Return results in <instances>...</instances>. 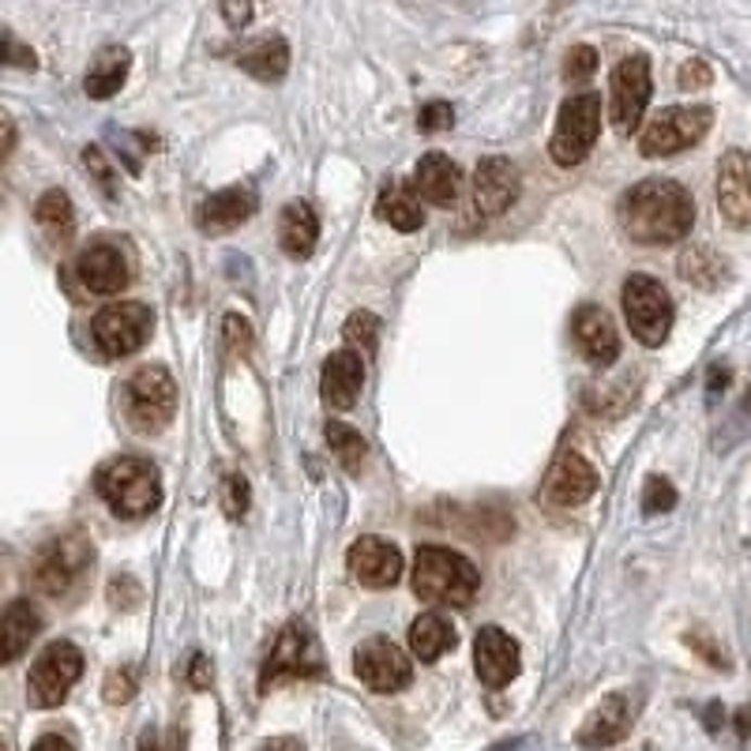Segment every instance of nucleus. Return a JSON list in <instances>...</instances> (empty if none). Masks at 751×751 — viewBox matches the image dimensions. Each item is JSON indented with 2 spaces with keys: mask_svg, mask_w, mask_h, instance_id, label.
<instances>
[{
  "mask_svg": "<svg viewBox=\"0 0 751 751\" xmlns=\"http://www.w3.org/2000/svg\"><path fill=\"white\" fill-rule=\"evenodd\" d=\"M717 211L729 226L751 230V154L740 147L717 162Z\"/></svg>",
  "mask_w": 751,
  "mask_h": 751,
  "instance_id": "nucleus-16",
  "label": "nucleus"
},
{
  "mask_svg": "<svg viewBox=\"0 0 751 751\" xmlns=\"http://www.w3.org/2000/svg\"><path fill=\"white\" fill-rule=\"evenodd\" d=\"M376 215H380L391 230H403V233L421 230L424 211H421V195H418V188H413V181L406 184V181H398V177H391V181L380 188Z\"/></svg>",
  "mask_w": 751,
  "mask_h": 751,
  "instance_id": "nucleus-26",
  "label": "nucleus"
},
{
  "mask_svg": "<svg viewBox=\"0 0 751 751\" xmlns=\"http://www.w3.org/2000/svg\"><path fill=\"white\" fill-rule=\"evenodd\" d=\"M222 342H226V354H233V357H244L252 349V328H249V320L244 316H237L230 313L222 320Z\"/></svg>",
  "mask_w": 751,
  "mask_h": 751,
  "instance_id": "nucleus-39",
  "label": "nucleus"
},
{
  "mask_svg": "<svg viewBox=\"0 0 751 751\" xmlns=\"http://www.w3.org/2000/svg\"><path fill=\"white\" fill-rule=\"evenodd\" d=\"M639 707H642V699L632 696V691H616V696H609L606 703L583 722V729H578V744L590 748V751L612 748L616 740H624L627 733H632L635 717H639Z\"/></svg>",
  "mask_w": 751,
  "mask_h": 751,
  "instance_id": "nucleus-18",
  "label": "nucleus"
},
{
  "mask_svg": "<svg viewBox=\"0 0 751 751\" xmlns=\"http://www.w3.org/2000/svg\"><path fill=\"white\" fill-rule=\"evenodd\" d=\"M410 583L421 601L467 609L470 601L478 598L481 575L462 552L440 549V545H424V549H418V557H413Z\"/></svg>",
  "mask_w": 751,
  "mask_h": 751,
  "instance_id": "nucleus-2",
  "label": "nucleus"
},
{
  "mask_svg": "<svg viewBox=\"0 0 751 751\" xmlns=\"http://www.w3.org/2000/svg\"><path fill=\"white\" fill-rule=\"evenodd\" d=\"M237 64H241L244 72H252L256 79H264V84H275V79H282L285 68H290V46H285L282 38H259V42L244 46L241 53H237Z\"/></svg>",
  "mask_w": 751,
  "mask_h": 751,
  "instance_id": "nucleus-30",
  "label": "nucleus"
},
{
  "mask_svg": "<svg viewBox=\"0 0 751 751\" xmlns=\"http://www.w3.org/2000/svg\"><path fill=\"white\" fill-rule=\"evenodd\" d=\"M98 496L113 508V515L120 519H143L151 515L162 504V481L158 470L147 459L125 455V459H113L98 470Z\"/></svg>",
  "mask_w": 751,
  "mask_h": 751,
  "instance_id": "nucleus-4",
  "label": "nucleus"
},
{
  "mask_svg": "<svg viewBox=\"0 0 751 751\" xmlns=\"http://www.w3.org/2000/svg\"><path fill=\"white\" fill-rule=\"evenodd\" d=\"M722 722H725V710L714 703V707L707 710V729H710V733H717V729H722Z\"/></svg>",
  "mask_w": 751,
  "mask_h": 751,
  "instance_id": "nucleus-50",
  "label": "nucleus"
},
{
  "mask_svg": "<svg viewBox=\"0 0 751 751\" xmlns=\"http://www.w3.org/2000/svg\"><path fill=\"white\" fill-rule=\"evenodd\" d=\"M136 669H110V676H105V703H113V707H120V703H132L136 699Z\"/></svg>",
  "mask_w": 751,
  "mask_h": 751,
  "instance_id": "nucleus-38",
  "label": "nucleus"
},
{
  "mask_svg": "<svg viewBox=\"0 0 751 751\" xmlns=\"http://www.w3.org/2000/svg\"><path fill=\"white\" fill-rule=\"evenodd\" d=\"M688 647H696L699 654H703V658H707V661H710V665H714V669H729V661H725V654H722V650L714 647V642L707 639L703 632H691V635H688Z\"/></svg>",
  "mask_w": 751,
  "mask_h": 751,
  "instance_id": "nucleus-44",
  "label": "nucleus"
},
{
  "mask_svg": "<svg viewBox=\"0 0 751 751\" xmlns=\"http://www.w3.org/2000/svg\"><path fill=\"white\" fill-rule=\"evenodd\" d=\"M38 632H42V612L30 606L27 598H15L4 609V620H0V661L15 665L23 658V650H30Z\"/></svg>",
  "mask_w": 751,
  "mask_h": 751,
  "instance_id": "nucleus-25",
  "label": "nucleus"
},
{
  "mask_svg": "<svg viewBox=\"0 0 751 751\" xmlns=\"http://www.w3.org/2000/svg\"><path fill=\"white\" fill-rule=\"evenodd\" d=\"M413 188H418L421 200L436 203V207H451L462 192V169L447 154L429 151L413 169Z\"/></svg>",
  "mask_w": 751,
  "mask_h": 751,
  "instance_id": "nucleus-24",
  "label": "nucleus"
},
{
  "mask_svg": "<svg viewBox=\"0 0 751 751\" xmlns=\"http://www.w3.org/2000/svg\"><path fill=\"white\" fill-rule=\"evenodd\" d=\"M84 162H87V169H94V174H98V184H102V192H113V174H110V166H105L102 151H98V147H87Z\"/></svg>",
  "mask_w": 751,
  "mask_h": 751,
  "instance_id": "nucleus-45",
  "label": "nucleus"
},
{
  "mask_svg": "<svg viewBox=\"0 0 751 751\" xmlns=\"http://www.w3.org/2000/svg\"><path fill=\"white\" fill-rule=\"evenodd\" d=\"M473 665L485 688H508L519 676V642L504 627H481L473 639Z\"/></svg>",
  "mask_w": 751,
  "mask_h": 751,
  "instance_id": "nucleus-20",
  "label": "nucleus"
},
{
  "mask_svg": "<svg viewBox=\"0 0 751 751\" xmlns=\"http://www.w3.org/2000/svg\"><path fill=\"white\" fill-rule=\"evenodd\" d=\"M211 680H215V673H211V661L203 654H192V661H188V688L192 691H207Z\"/></svg>",
  "mask_w": 751,
  "mask_h": 751,
  "instance_id": "nucleus-42",
  "label": "nucleus"
},
{
  "mask_svg": "<svg viewBox=\"0 0 751 751\" xmlns=\"http://www.w3.org/2000/svg\"><path fill=\"white\" fill-rule=\"evenodd\" d=\"M342 339H346V349L361 357L376 354V342H380V320L372 313H354L346 323H342Z\"/></svg>",
  "mask_w": 751,
  "mask_h": 751,
  "instance_id": "nucleus-34",
  "label": "nucleus"
},
{
  "mask_svg": "<svg viewBox=\"0 0 751 751\" xmlns=\"http://www.w3.org/2000/svg\"><path fill=\"white\" fill-rule=\"evenodd\" d=\"M455 125V110L447 102H429L418 113V128L421 132H447Z\"/></svg>",
  "mask_w": 751,
  "mask_h": 751,
  "instance_id": "nucleus-40",
  "label": "nucleus"
},
{
  "mask_svg": "<svg viewBox=\"0 0 751 751\" xmlns=\"http://www.w3.org/2000/svg\"><path fill=\"white\" fill-rule=\"evenodd\" d=\"M725 383H729V369H722V365H714V369H710V398L722 395Z\"/></svg>",
  "mask_w": 751,
  "mask_h": 751,
  "instance_id": "nucleus-48",
  "label": "nucleus"
},
{
  "mask_svg": "<svg viewBox=\"0 0 751 751\" xmlns=\"http://www.w3.org/2000/svg\"><path fill=\"white\" fill-rule=\"evenodd\" d=\"M737 733H740V740L751 737V707H740L737 710Z\"/></svg>",
  "mask_w": 751,
  "mask_h": 751,
  "instance_id": "nucleus-49",
  "label": "nucleus"
},
{
  "mask_svg": "<svg viewBox=\"0 0 751 751\" xmlns=\"http://www.w3.org/2000/svg\"><path fill=\"white\" fill-rule=\"evenodd\" d=\"M256 207H259L256 192H252L249 184H233V188H222V192L207 195V200L200 203L195 222H200L203 233H226V230H237L241 222H249V218L256 215Z\"/></svg>",
  "mask_w": 751,
  "mask_h": 751,
  "instance_id": "nucleus-22",
  "label": "nucleus"
},
{
  "mask_svg": "<svg viewBox=\"0 0 751 751\" xmlns=\"http://www.w3.org/2000/svg\"><path fill=\"white\" fill-rule=\"evenodd\" d=\"M598 136H601V94H594V91L571 94L568 102L560 105L557 128H552V140H549L552 162L563 169L578 166V162H586V154L594 151Z\"/></svg>",
  "mask_w": 751,
  "mask_h": 751,
  "instance_id": "nucleus-6",
  "label": "nucleus"
},
{
  "mask_svg": "<svg viewBox=\"0 0 751 751\" xmlns=\"http://www.w3.org/2000/svg\"><path fill=\"white\" fill-rule=\"evenodd\" d=\"M128 68H132V53H128L125 46H102L94 53L91 68H87V79H84L87 98H98V102L113 98L125 87Z\"/></svg>",
  "mask_w": 751,
  "mask_h": 751,
  "instance_id": "nucleus-28",
  "label": "nucleus"
},
{
  "mask_svg": "<svg viewBox=\"0 0 751 751\" xmlns=\"http://www.w3.org/2000/svg\"><path fill=\"white\" fill-rule=\"evenodd\" d=\"M323 436H328V447L334 451V459L342 462V470L357 473L365 462V455H369V444L361 440V432L349 429L346 421H328V429H323Z\"/></svg>",
  "mask_w": 751,
  "mask_h": 751,
  "instance_id": "nucleus-33",
  "label": "nucleus"
},
{
  "mask_svg": "<svg viewBox=\"0 0 751 751\" xmlns=\"http://www.w3.org/2000/svg\"><path fill=\"white\" fill-rule=\"evenodd\" d=\"M346 563H349V575L361 586H369V590H387V586H395L403 578V552L391 542H383V537H361V542H354L346 552Z\"/></svg>",
  "mask_w": 751,
  "mask_h": 751,
  "instance_id": "nucleus-19",
  "label": "nucleus"
},
{
  "mask_svg": "<svg viewBox=\"0 0 751 751\" xmlns=\"http://www.w3.org/2000/svg\"><path fill=\"white\" fill-rule=\"evenodd\" d=\"M320 673H323L320 642H316V635L301 620H290L279 632V639H275L264 669H259V691H271V684L279 680H313Z\"/></svg>",
  "mask_w": 751,
  "mask_h": 751,
  "instance_id": "nucleus-11",
  "label": "nucleus"
},
{
  "mask_svg": "<svg viewBox=\"0 0 751 751\" xmlns=\"http://www.w3.org/2000/svg\"><path fill=\"white\" fill-rule=\"evenodd\" d=\"M522 192V174L511 158H485L473 169V188H470V207L478 218H496L519 200Z\"/></svg>",
  "mask_w": 751,
  "mask_h": 751,
  "instance_id": "nucleus-15",
  "label": "nucleus"
},
{
  "mask_svg": "<svg viewBox=\"0 0 751 751\" xmlns=\"http://www.w3.org/2000/svg\"><path fill=\"white\" fill-rule=\"evenodd\" d=\"M710 79H714L710 64L699 61V56H691V61L680 68V76H676V84H680V91H703V87H710Z\"/></svg>",
  "mask_w": 751,
  "mask_h": 751,
  "instance_id": "nucleus-41",
  "label": "nucleus"
},
{
  "mask_svg": "<svg viewBox=\"0 0 751 751\" xmlns=\"http://www.w3.org/2000/svg\"><path fill=\"white\" fill-rule=\"evenodd\" d=\"M455 642H459V635H455V627L447 624L440 612H424V616H418L410 624V650L418 661H436L440 654H447Z\"/></svg>",
  "mask_w": 751,
  "mask_h": 751,
  "instance_id": "nucleus-31",
  "label": "nucleus"
},
{
  "mask_svg": "<svg viewBox=\"0 0 751 751\" xmlns=\"http://www.w3.org/2000/svg\"><path fill=\"white\" fill-rule=\"evenodd\" d=\"M154 331V313L143 301H113L91 320V339L98 354L120 361V357L136 354Z\"/></svg>",
  "mask_w": 751,
  "mask_h": 751,
  "instance_id": "nucleus-9",
  "label": "nucleus"
},
{
  "mask_svg": "<svg viewBox=\"0 0 751 751\" xmlns=\"http://www.w3.org/2000/svg\"><path fill=\"white\" fill-rule=\"evenodd\" d=\"M571 331H575V342L583 349V357L598 369H609L620 354V334L612 316L601 305H583L571 320Z\"/></svg>",
  "mask_w": 751,
  "mask_h": 751,
  "instance_id": "nucleus-21",
  "label": "nucleus"
},
{
  "mask_svg": "<svg viewBox=\"0 0 751 751\" xmlns=\"http://www.w3.org/2000/svg\"><path fill=\"white\" fill-rule=\"evenodd\" d=\"M680 279L688 285H699V290H717V285L729 282V259L717 256L707 244H691V249L680 252Z\"/></svg>",
  "mask_w": 751,
  "mask_h": 751,
  "instance_id": "nucleus-29",
  "label": "nucleus"
},
{
  "mask_svg": "<svg viewBox=\"0 0 751 751\" xmlns=\"http://www.w3.org/2000/svg\"><path fill=\"white\" fill-rule=\"evenodd\" d=\"M35 222L42 226L49 241H68L72 226H76V207H72L68 192H61V188H49L46 195H38Z\"/></svg>",
  "mask_w": 751,
  "mask_h": 751,
  "instance_id": "nucleus-32",
  "label": "nucleus"
},
{
  "mask_svg": "<svg viewBox=\"0 0 751 751\" xmlns=\"http://www.w3.org/2000/svg\"><path fill=\"white\" fill-rule=\"evenodd\" d=\"M710 125H714L710 105H669L639 132L642 158H669V154L688 151L710 132Z\"/></svg>",
  "mask_w": 751,
  "mask_h": 751,
  "instance_id": "nucleus-8",
  "label": "nucleus"
},
{
  "mask_svg": "<svg viewBox=\"0 0 751 751\" xmlns=\"http://www.w3.org/2000/svg\"><path fill=\"white\" fill-rule=\"evenodd\" d=\"M140 751H162V744H158V733H154V729H143V737H140Z\"/></svg>",
  "mask_w": 751,
  "mask_h": 751,
  "instance_id": "nucleus-51",
  "label": "nucleus"
},
{
  "mask_svg": "<svg viewBox=\"0 0 751 751\" xmlns=\"http://www.w3.org/2000/svg\"><path fill=\"white\" fill-rule=\"evenodd\" d=\"M620 301H624L627 328H632V334L642 346L654 349L669 339L676 308H673L669 290L658 279H650V275H632V279L624 282V290H620Z\"/></svg>",
  "mask_w": 751,
  "mask_h": 751,
  "instance_id": "nucleus-7",
  "label": "nucleus"
},
{
  "mask_svg": "<svg viewBox=\"0 0 751 751\" xmlns=\"http://www.w3.org/2000/svg\"><path fill=\"white\" fill-rule=\"evenodd\" d=\"M91 563H94V545L87 542L84 534L53 537V542L35 557L30 583H35V590L46 594V598L64 601V598H72V594H79Z\"/></svg>",
  "mask_w": 751,
  "mask_h": 751,
  "instance_id": "nucleus-5",
  "label": "nucleus"
},
{
  "mask_svg": "<svg viewBox=\"0 0 751 751\" xmlns=\"http://www.w3.org/2000/svg\"><path fill=\"white\" fill-rule=\"evenodd\" d=\"M620 226L635 244H676L696 226V200L673 177H647L620 200Z\"/></svg>",
  "mask_w": 751,
  "mask_h": 751,
  "instance_id": "nucleus-1",
  "label": "nucleus"
},
{
  "mask_svg": "<svg viewBox=\"0 0 751 751\" xmlns=\"http://www.w3.org/2000/svg\"><path fill=\"white\" fill-rule=\"evenodd\" d=\"M361 387H365L361 354H354V349H339V354H331L328 361H323L320 395L328 406H334V410H349V406L361 398Z\"/></svg>",
  "mask_w": 751,
  "mask_h": 751,
  "instance_id": "nucleus-23",
  "label": "nucleus"
},
{
  "mask_svg": "<svg viewBox=\"0 0 751 751\" xmlns=\"http://www.w3.org/2000/svg\"><path fill=\"white\" fill-rule=\"evenodd\" d=\"M673 508H676V488L669 485L665 478H650L647 488H642V511L654 519V515H665V511H673Z\"/></svg>",
  "mask_w": 751,
  "mask_h": 751,
  "instance_id": "nucleus-37",
  "label": "nucleus"
},
{
  "mask_svg": "<svg viewBox=\"0 0 751 751\" xmlns=\"http://www.w3.org/2000/svg\"><path fill=\"white\" fill-rule=\"evenodd\" d=\"M218 500H222V511L226 519H244V511H249L252 504V493H249V478L244 473H226L222 478V493H218Z\"/></svg>",
  "mask_w": 751,
  "mask_h": 751,
  "instance_id": "nucleus-35",
  "label": "nucleus"
},
{
  "mask_svg": "<svg viewBox=\"0 0 751 751\" xmlns=\"http://www.w3.org/2000/svg\"><path fill=\"white\" fill-rule=\"evenodd\" d=\"M267 751H301L297 740H275V744H267Z\"/></svg>",
  "mask_w": 751,
  "mask_h": 751,
  "instance_id": "nucleus-52",
  "label": "nucleus"
},
{
  "mask_svg": "<svg viewBox=\"0 0 751 751\" xmlns=\"http://www.w3.org/2000/svg\"><path fill=\"white\" fill-rule=\"evenodd\" d=\"M120 413L140 436L162 432L177 413V383L162 365H143L120 383Z\"/></svg>",
  "mask_w": 751,
  "mask_h": 751,
  "instance_id": "nucleus-3",
  "label": "nucleus"
},
{
  "mask_svg": "<svg viewBox=\"0 0 751 751\" xmlns=\"http://www.w3.org/2000/svg\"><path fill=\"white\" fill-rule=\"evenodd\" d=\"M354 673L376 696H395V691L410 688L413 680V661L403 654L391 639H369L357 647Z\"/></svg>",
  "mask_w": 751,
  "mask_h": 751,
  "instance_id": "nucleus-14",
  "label": "nucleus"
},
{
  "mask_svg": "<svg viewBox=\"0 0 751 751\" xmlns=\"http://www.w3.org/2000/svg\"><path fill=\"white\" fill-rule=\"evenodd\" d=\"M316 241H320V218H316V211L301 200L285 203L282 215H279V244H282L285 256L308 259L316 249Z\"/></svg>",
  "mask_w": 751,
  "mask_h": 751,
  "instance_id": "nucleus-27",
  "label": "nucleus"
},
{
  "mask_svg": "<svg viewBox=\"0 0 751 751\" xmlns=\"http://www.w3.org/2000/svg\"><path fill=\"white\" fill-rule=\"evenodd\" d=\"M222 15H226V20H230V27H233V30H241L244 23L252 20V8H249V4H241V8H237V4H222Z\"/></svg>",
  "mask_w": 751,
  "mask_h": 751,
  "instance_id": "nucleus-46",
  "label": "nucleus"
},
{
  "mask_svg": "<svg viewBox=\"0 0 751 751\" xmlns=\"http://www.w3.org/2000/svg\"><path fill=\"white\" fill-rule=\"evenodd\" d=\"M650 102V61L642 53H632L616 64L609 87V120L616 132H632L642 120Z\"/></svg>",
  "mask_w": 751,
  "mask_h": 751,
  "instance_id": "nucleus-13",
  "label": "nucleus"
},
{
  "mask_svg": "<svg viewBox=\"0 0 751 751\" xmlns=\"http://www.w3.org/2000/svg\"><path fill=\"white\" fill-rule=\"evenodd\" d=\"M84 676V650L68 639L49 642L42 654L35 658L27 676V703L38 710L61 707L68 699L72 684Z\"/></svg>",
  "mask_w": 751,
  "mask_h": 751,
  "instance_id": "nucleus-10",
  "label": "nucleus"
},
{
  "mask_svg": "<svg viewBox=\"0 0 751 751\" xmlns=\"http://www.w3.org/2000/svg\"><path fill=\"white\" fill-rule=\"evenodd\" d=\"M598 72V49L594 46H575L563 56V79L568 84H586Z\"/></svg>",
  "mask_w": 751,
  "mask_h": 751,
  "instance_id": "nucleus-36",
  "label": "nucleus"
},
{
  "mask_svg": "<svg viewBox=\"0 0 751 751\" xmlns=\"http://www.w3.org/2000/svg\"><path fill=\"white\" fill-rule=\"evenodd\" d=\"M72 275L79 279L87 293L94 297H117L120 290H128L132 282V256L125 244L117 241H94L72 264Z\"/></svg>",
  "mask_w": 751,
  "mask_h": 751,
  "instance_id": "nucleus-12",
  "label": "nucleus"
},
{
  "mask_svg": "<svg viewBox=\"0 0 751 751\" xmlns=\"http://www.w3.org/2000/svg\"><path fill=\"white\" fill-rule=\"evenodd\" d=\"M4 61L12 64V68H35V53L30 49H23L20 42L12 38V30H4Z\"/></svg>",
  "mask_w": 751,
  "mask_h": 751,
  "instance_id": "nucleus-43",
  "label": "nucleus"
},
{
  "mask_svg": "<svg viewBox=\"0 0 751 751\" xmlns=\"http://www.w3.org/2000/svg\"><path fill=\"white\" fill-rule=\"evenodd\" d=\"M598 470L583 459L578 451H560L545 473V500L557 508H578L598 493Z\"/></svg>",
  "mask_w": 751,
  "mask_h": 751,
  "instance_id": "nucleus-17",
  "label": "nucleus"
},
{
  "mask_svg": "<svg viewBox=\"0 0 751 751\" xmlns=\"http://www.w3.org/2000/svg\"><path fill=\"white\" fill-rule=\"evenodd\" d=\"M30 751H76V748H72L64 737H56V733H46L42 740H35V748Z\"/></svg>",
  "mask_w": 751,
  "mask_h": 751,
  "instance_id": "nucleus-47",
  "label": "nucleus"
}]
</instances>
